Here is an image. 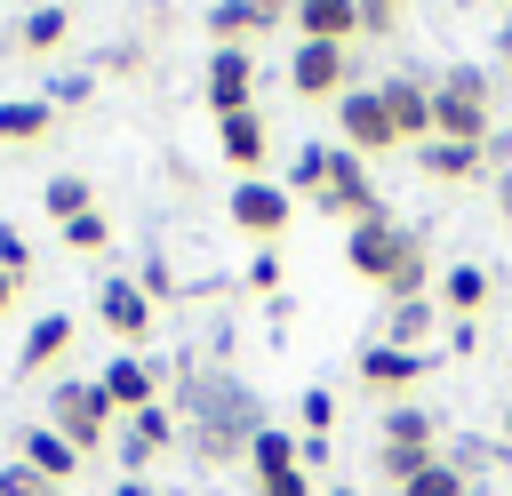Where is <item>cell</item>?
I'll return each instance as SVG.
<instances>
[{"instance_id": "cell-18", "label": "cell", "mask_w": 512, "mask_h": 496, "mask_svg": "<svg viewBox=\"0 0 512 496\" xmlns=\"http://www.w3.org/2000/svg\"><path fill=\"white\" fill-rule=\"evenodd\" d=\"M416 168H424L432 184H464V176L488 168V152H480V144H440V136H424V144H416Z\"/></svg>"}, {"instance_id": "cell-3", "label": "cell", "mask_w": 512, "mask_h": 496, "mask_svg": "<svg viewBox=\"0 0 512 496\" xmlns=\"http://www.w3.org/2000/svg\"><path fill=\"white\" fill-rule=\"evenodd\" d=\"M432 136L488 152V136H496V80H488L480 64H448V72L432 80Z\"/></svg>"}, {"instance_id": "cell-8", "label": "cell", "mask_w": 512, "mask_h": 496, "mask_svg": "<svg viewBox=\"0 0 512 496\" xmlns=\"http://www.w3.org/2000/svg\"><path fill=\"white\" fill-rule=\"evenodd\" d=\"M224 216H232L248 240H280V232H288V216H296V200H288V184H264V176H248V184H232Z\"/></svg>"}, {"instance_id": "cell-13", "label": "cell", "mask_w": 512, "mask_h": 496, "mask_svg": "<svg viewBox=\"0 0 512 496\" xmlns=\"http://www.w3.org/2000/svg\"><path fill=\"white\" fill-rule=\"evenodd\" d=\"M376 96H384V120H392V136H400V144H424V136H432V80L392 72Z\"/></svg>"}, {"instance_id": "cell-37", "label": "cell", "mask_w": 512, "mask_h": 496, "mask_svg": "<svg viewBox=\"0 0 512 496\" xmlns=\"http://www.w3.org/2000/svg\"><path fill=\"white\" fill-rule=\"evenodd\" d=\"M136 288H144V296H152V304H160V296H168V288H176V272H168V264H160V256H144V272H136Z\"/></svg>"}, {"instance_id": "cell-22", "label": "cell", "mask_w": 512, "mask_h": 496, "mask_svg": "<svg viewBox=\"0 0 512 496\" xmlns=\"http://www.w3.org/2000/svg\"><path fill=\"white\" fill-rule=\"evenodd\" d=\"M64 32H72V16L48 0V8H32V16L8 32V48H16V56H48V48H64Z\"/></svg>"}, {"instance_id": "cell-10", "label": "cell", "mask_w": 512, "mask_h": 496, "mask_svg": "<svg viewBox=\"0 0 512 496\" xmlns=\"http://www.w3.org/2000/svg\"><path fill=\"white\" fill-rule=\"evenodd\" d=\"M96 320H104V328H112V336H120V344L136 352V344L152 336L160 304H152V296H144V288H136L128 272H120V280H104V288H96Z\"/></svg>"}, {"instance_id": "cell-1", "label": "cell", "mask_w": 512, "mask_h": 496, "mask_svg": "<svg viewBox=\"0 0 512 496\" xmlns=\"http://www.w3.org/2000/svg\"><path fill=\"white\" fill-rule=\"evenodd\" d=\"M288 200H312V208L336 216L344 232L368 224V216H384V192H376L368 160L344 152V144H304V152L288 160Z\"/></svg>"}, {"instance_id": "cell-29", "label": "cell", "mask_w": 512, "mask_h": 496, "mask_svg": "<svg viewBox=\"0 0 512 496\" xmlns=\"http://www.w3.org/2000/svg\"><path fill=\"white\" fill-rule=\"evenodd\" d=\"M392 496H480V488H472V480H464V472H456L448 456H432V464H424V472H416L408 488H392Z\"/></svg>"}, {"instance_id": "cell-43", "label": "cell", "mask_w": 512, "mask_h": 496, "mask_svg": "<svg viewBox=\"0 0 512 496\" xmlns=\"http://www.w3.org/2000/svg\"><path fill=\"white\" fill-rule=\"evenodd\" d=\"M504 448H512V400H504Z\"/></svg>"}, {"instance_id": "cell-21", "label": "cell", "mask_w": 512, "mask_h": 496, "mask_svg": "<svg viewBox=\"0 0 512 496\" xmlns=\"http://www.w3.org/2000/svg\"><path fill=\"white\" fill-rule=\"evenodd\" d=\"M48 128H56L48 96H0V144H40Z\"/></svg>"}, {"instance_id": "cell-2", "label": "cell", "mask_w": 512, "mask_h": 496, "mask_svg": "<svg viewBox=\"0 0 512 496\" xmlns=\"http://www.w3.org/2000/svg\"><path fill=\"white\" fill-rule=\"evenodd\" d=\"M184 416H192V448L208 456V464H232V456H248V440L264 432V408L248 400V384H232V376H184Z\"/></svg>"}, {"instance_id": "cell-34", "label": "cell", "mask_w": 512, "mask_h": 496, "mask_svg": "<svg viewBox=\"0 0 512 496\" xmlns=\"http://www.w3.org/2000/svg\"><path fill=\"white\" fill-rule=\"evenodd\" d=\"M0 272H8V280H24V272H32V248H24V232H16V224H0Z\"/></svg>"}, {"instance_id": "cell-31", "label": "cell", "mask_w": 512, "mask_h": 496, "mask_svg": "<svg viewBox=\"0 0 512 496\" xmlns=\"http://www.w3.org/2000/svg\"><path fill=\"white\" fill-rule=\"evenodd\" d=\"M440 456H448V464H456V472H464V480H472V488H480V472H488V464H496V440H472V432H464V440H448V448H440Z\"/></svg>"}, {"instance_id": "cell-27", "label": "cell", "mask_w": 512, "mask_h": 496, "mask_svg": "<svg viewBox=\"0 0 512 496\" xmlns=\"http://www.w3.org/2000/svg\"><path fill=\"white\" fill-rule=\"evenodd\" d=\"M40 200H48V216H56V224H72V216H88V208H96V184H88V176H48V192H40Z\"/></svg>"}, {"instance_id": "cell-9", "label": "cell", "mask_w": 512, "mask_h": 496, "mask_svg": "<svg viewBox=\"0 0 512 496\" xmlns=\"http://www.w3.org/2000/svg\"><path fill=\"white\" fill-rule=\"evenodd\" d=\"M400 248H408V224H400V216H392V208H384V216H368V224H352V232H344V264H352V272H360V280H376V288H384V272H392V264H400Z\"/></svg>"}, {"instance_id": "cell-23", "label": "cell", "mask_w": 512, "mask_h": 496, "mask_svg": "<svg viewBox=\"0 0 512 496\" xmlns=\"http://www.w3.org/2000/svg\"><path fill=\"white\" fill-rule=\"evenodd\" d=\"M200 24H208V40H216V48H248V40L264 32V16H256V0H216V8L200 16Z\"/></svg>"}, {"instance_id": "cell-44", "label": "cell", "mask_w": 512, "mask_h": 496, "mask_svg": "<svg viewBox=\"0 0 512 496\" xmlns=\"http://www.w3.org/2000/svg\"><path fill=\"white\" fill-rule=\"evenodd\" d=\"M328 496H360V488H328Z\"/></svg>"}, {"instance_id": "cell-39", "label": "cell", "mask_w": 512, "mask_h": 496, "mask_svg": "<svg viewBox=\"0 0 512 496\" xmlns=\"http://www.w3.org/2000/svg\"><path fill=\"white\" fill-rule=\"evenodd\" d=\"M496 56H504V64H512V16H504V32H496Z\"/></svg>"}, {"instance_id": "cell-24", "label": "cell", "mask_w": 512, "mask_h": 496, "mask_svg": "<svg viewBox=\"0 0 512 496\" xmlns=\"http://www.w3.org/2000/svg\"><path fill=\"white\" fill-rule=\"evenodd\" d=\"M432 456H440V448H416V440H376V480H384V488H408Z\"/></svg>"}, {"instance_id": "cell-40", "label": "cell", "mask_w": 512, "mask_h": 496, "mask_svg": "<svg viewBox=\"0 0 512 496\" xmlns=\"http://www.w3.org/2000/svg\"><path fill=\"white\" fill-rule=\"evenodd\" d=\"M16 288H24V280H8V272H0V312H8V304H16Z\"/></svg>"}, {"instance_id": "cell-16", "label": "cell", "mask_w": 512, "mask_h": 496, "mask_svg": "<svg viewBox=\"0 0 512 496\" xmlns=\"http://www.w3.org/2000/svg\"><path fill=\"white\" fill-rule=\"evenodd\" d=\"M216 144H224V160H232L240 176H264L272 128H264V112H232V120H216Z\"/></svg>"}, {"instance_id": "cell-35", "label": "cell", "mask_w": 512, "mask_h": 496, "mask_svg": "<svg viewBox=\"0 0 512 496\" xmlns=\"http://www.w3.org/2000/svg\"><path fill=\"white\" fill-rule=\"evenodd\" d=\"M392 24H400V0H360V32H376V40H384Z\"/></svg>"}, {"instance_id": "cell-5", "label": "cell", "mask_w": 512, "mask_h": 496, "mask_svg": "<svg viewBox=\"0 0 512 496\" xmlns=\"http://www.w3.org/2000/svg\"><path fill=\"white\" fill-rule=\"evenodd\" d=\"M352 72H360V56L336 48V40H296V56H288V88L304 104H336L352 88Z\"/></svg>"}, {"instance_id": "cell-25", "label": "cell", "mask_w": 512, "mask_h": 496, "mask_svg": "<svg viewBox=\"0 0 512 496\" xmlns=\"http://www.w3.org/2000/svg\"><path fill=\"white\" fill-rule=\"evenodd\" d=\"M248 472H256V480H272V472H296V432L264 424V432L248 440Z\"/></svg>"}, {"instance_id": "cell-36", "label": "cell", "mask_w": 512, "mask_h": 496, "mask_svg": "<svg viewBox=\"0 0 512 496\" xmlns=\"http://www.w3.org/2000/svg\"><path fill=\"white\" fill-rule=\"evenodd\" d=\"M256 496H312V472L296 464V472H272V480H256Z\"/></svg>"}, {"instance_id": "cell-15", "label": "cell", "mask_w": 512, "mask_h": 496, "mask_svg": "<svg viewBox=\"0 0 512 496\" xmlns=\"http://www.w3.org/2000/svg\"><path fill=\"white\" fill-rule=\"evenodd\" d=\"M296 40H336V48H352L360 40V0H296Z\"/></svg>"}, {"instance_id": "cell-4", "label": "cell", "mask_w": 512, "mask_h": 496, "mask_svg": "<svg viewBox=\"0 0 512 496\" xmlns=\"http://www.w3.org/2000/svg\"><path fill=\"white\" fill-rule=\"evenodd\" d=\"M112 424H120V408L104 400L96 376H56V392H48V432H64L80 456H96V448L112 440Z\"/></svg>"}, {"instance_id": "cell-28", "label": "cell", "mask_w": 512, "mask_h": 496, "mask_svg": "<svg viewBox=\"0 0 512 496\" xmlns=\"http://www.w3.org/2000/svg\"><path fill=\"white\" fill-rule=\"evenodd\" d=\"M376 440H416V448H440V424H432L424 408L392 400V408H384V432H376Z\"/></svg>"}, {"instance_id": "cell-17", "label": "cell", "mask_w": 512, "mask_h": 496, "mask_svg": "<svg viewBox=\"0 0 512 496\" xmlns=\"http://www.w3.org/2000/svg\"><path fill=\"white\" fill-rule=\"evenodd\" d=\"M16 464H32L40 480H56V488H64V480L80 472V448H72L64 432H48V424H32V432L16 440Z\"/></svg>"}, {"instance_id": "cell-6", "label": "cell", "mask_w": 512, "mask_h": 496, "mask_svg": "<svg viewBox=\"0 0 512 496\" xmlns=\"http://www.w3.org/2000/svg\"><path fill=\"white\" fill-rule=\"evenodd\" d=\"M336 136H344V152H360V160H376V152H400L392 120H384V96H376V88H360V80L336 96Z\"/></svg>"}, {"instance_id": "cell-11", "label": "cell", "mask_w": 512, "mask_h": 496, "mask_svg": "<svg viewBox=\"0 0 512 496\" xmlns=\"http://www.w3.org/2000/svg\"><path fill=\"white\" fill-rule=\"evenodd\" d=\"M424 368H432V352H400V344H368V352L352 360L360 392H376V400H400V392H408Z\"/></svg>"}, {"instance_id": "cell-42", "label": "cell", "mask_w": 512, "mask_h": 496, "mask_svg": "<svg viewBox=\"0 0 512 496\" xmlns=\"http://www.w3.org/2000/svg\"><path fill=\"white\" fill-rule=\"evenodd\" d=\"M120 496H152V488H144V480H120Z\"/></svg>"}, {"instance_id": "cell-20", "label": "cell", "mask_w": 512, "mask_h": 496, "mask_svg": "<svg viewBox=\"0 0 512 496\" xmlns=\"http://www.w3.org/2000/svg\"><path fill=\"white\" fill-rule=\"evenodd\" d=\"M64 352H72V320H64V312H40V320H32V336H24V352H16V368H24V376H40V368H56Z\"/></svg>"}, {"instance_id": "cell-19", "label": "cell", "mask_w": 512, "mask_h": 496, "mask_svg": "<svg viewBox=\"0 0 512 496\" xmlns=\"http://www.w3.org/2000/svg\"><path fill=\"white\" fill-rule=\"evenodd\" d=\"M432 328H440V304H432V296H416V304H392V312H384V336H376V344L432 352Z\"/></svg>"}, {"instance_id": "cell-38", "label": "cell", "mask_w": 512, "mask_h": 496, "mask_svg": "<svg viewBox=\"0 0 512 496\" xmlns=\"http://www.w3.org/2000/svg\"><path fill=\"white\" fill-rule=\"evenodd\" d=\"M248 288H264V296H272V288H280V256H272V248H264V256H256V264H248Z\"/></svg>"}, {"instance_id": "cell-30", "label": "cell", "mask_w": 512, "mask_h": 496, "mask_svg": "<svg viewBox=\"0 0 512 496\" xmlns=\"http://www.w3.org/2000/svg\"><path fill=\"white\" fill-rule=\"evenodd\" d=\"M56 232H64L72 256H104V248H112V216H104V208H88V216H72V224H56Z\"/></svg>"}, {"instance_id": "cell-26", "label": "cell", "mask_w": 512, "mask_h": 496, "mask_svg": "<svg viewBox=\"0 0 512 496\" xmlns=\"http://www.w3.org/2000/svg\"><path fill=\"white\" fill-rule=\"evenodd\" d=\"M440 296H448V312H456V320H472V312L488 304V272H480V264H448Z\"/></svg>"}, {"instance_id": "cell-41", "label": "cell", "mask_w": 512, "mask_h": 496, "mask_svg": "<svg viewBox=\"0 0 512 496\" xmlns=\"http://www.w3.org/2000/svg\"><path fill=\"white\" fill-rule=\"evenodd\" d=\"M496 200H504V224H512V168H504V184H496Z\"/></svg>"}, {"instance_id": "cell-33", "label": "cell", "mask_w": 512, "mask_h": 496, "mask_svg": "<svg viewBox=\"0 0 512 496\" xmlns=\"http://www.w3.org/2000/svg\"><path fill=\"white\" fill-rule=\"evenodd\" d=\"M0 496H64L56 480H40L32 464H0Z\"/></svg>"}, {"instance_id": "cell-14", "label": "cell", "mask_w": 512, "mask_h": 496, "mask_svg": "<svg viewBox=\"0 0 512 496\" xmlns=\"http://www.w3.org/2000/svg\"><path fill=\"white\" fill-rule=\"evenodd\" d=\"M96 384H104V400H112L120 416H136V408H152V400H160V368H152L144 352L104 360V368H96Z\"/></svg>"}, {"instance_id": "cell-12", "label": "cell", "mask_w": 512, "mask_h": 496, "mask_svg": "<svg viewBox=\"0 0 512 496\" xmlns=\"http://www.w3.org/2000/svg\"><path fill=\"white\" fill-rule=\"evenodd\" d=\"M176 440H184L176 408H160V400H152V408H136V416L120 424V464H128V472H144V464H160Z\"/></svg>"}, {"instance_id": "cell-7", "label": "cell", "mask_w": 512, "mask_h": 496, "mask_svg": "<svg viewBox=\"0 0 512 496\" xmlns=\"http://www.w3.org/2000/svg\"><path fill=\"white\" fill-rule=\"evenodd\" d=\"M200 96H208V112H216V120L256 112V48H216V56H208Z\"/></svg>"}, {"instance_id": "cell-32", "label": "cell", "mask_w": 512, "mask_h": 496, "mask_svg": "<svg viewBox=\"0 0 512 496\" xmlns=\"http://www.w3.org/2000/svg\"><path fill=\"white\" fill-rule=\"evenodd\" d=\"M296 416H304V440H328V432H336V392L312 384V392L296 400Z\"/></svg>"}]
</instances>
